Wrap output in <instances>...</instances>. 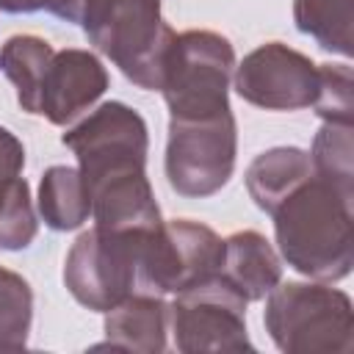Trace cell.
I'll list each match as a JSON object with an SVG mask.
<instances>
[{"mask_svg": "<svg viewBox=\"0 0 354 354\" xmlns=\"http://www.w3.org/2000/svg\"><path fill=\"white\" fill-rule=\"evenodd\" d=\"M282 257L313 279H343L354 263L351 199L315 171L271 210Z\"/></svg>", "mask_w": 354, "mask_h": 354, "instance_id": "cell-1", "label": "cell"}, {"mask_svg": "<svg viewBox=\"0 0 354 354\" xmlns=\"http://www.w3.org/2000/svg\"><path fill=\"white\" fill-rule=\"evenodd\" d=\"M77 22L130 83L147 91L160 86L163 53L174 36L160 0H80Z\"/></svg>", "mask_w": 354, "mask_h": 354, "instance_id": "cell-2", "label": "cell"}, {"mask_svg": "<svg viewBox=\"0 0 354 354\" xmlns=\"http://www.w3.org/2000/svg\"><path fill=\"white\" fill-rule=\"evenodd\" d=\"M266 329L285 354H351L354 310L351 299L326 285L285 282L268 290Z\"/></svg>", "mask_w": 354, "mask_h": 354, "instance_id": "cell-3", "label": "cell"}, {"mask_svg": "<svg viewBox=\"0 0 354 354\" xmlns=\"http://www.w3.org/2000/svg\"><path fill=\"white\" fill-rule=\"evenodd\" d=\"M235 66L232 44L216 30L174 33L160 69V91L171 119L230 111L227 88Z\"/></svg>", "mask_w": 354, "mask_h": 354, "instance_id": "cell-4", "label": "cell"}, {"mask_svg": "<svg viewBox=\"0 0 354 354\" xmlns=\"http://www.w3.org/2000/svg\"><path fill=\"white\" fill-rule=\"evenodd\" d=\"M77 158V171L91 194L100 185L144 174L147 122L124 102H105L61 138Z\"/></svg>", "mask_w": 354, "mask_h": 354, "instance_id": "cell-5", "label": "cell"}, {"mask_svg": "<svg viewBox=\"0 0 354 354\" xmlns=\"http://www.w3.org/2000/svg\"><path fill=\"white\" fill-rule=\"evenodd\" d=\"M235 144L232 111L171 119L166 141L169 185L191 199L221 191L235 169Z\"/></svg>", "mask_w": 354, "mask_h": 354, "instance_id": "cell-6", "label": "cell"}, {"mask_svg": "<svg viewBox=\"0 0 354 354\" xmlns=\"http://www.w3.org/2000/svg\"><path fill=\"white\" fill-rule=\"evenodd\" d=\"M152 232L127 235L105 232L100 227L83 232L72 243L64 263L66 290L88 310L108 313L111 307H116L122 299L136 293L141 252Z\"/></svg>", "mask_w": 354, "mask_h": 354, "instance_id": "cell-7", "label": "cell"}, {"mask_svg": "<svg viewBox=\"0 0 354 354\" xmlns=\"http://www.w3.org/2000/svg\"><path fill=\"white\" fill-rule=\"evenodd\" d=\"M169 315L183 354L254 351L246 335V299L221 274L180 290Z\"/></svg>", "mask_w": 354, "mask_h": 354, "instance_id": "cell-8", "label": "cell"}, {"mask_svg": "<svg viewBox=\"0 0 354 354\" xmlns=\"http://www.w3.org/2000/svg\"><path fill=\"white\" fill-rule=\"evenodd\" d=\"M224 241L205 224L177 218L160 224L141 252L136 290L141 293H180L221 271Z\"/></svg>", "mask_w": 354, "mask_h": 354, "instance_id": "cell-9", "label": "cell"}, {"mask_svg": "<svg viewBox=\"0 0 354 354\" xmlns=\"http://www.w3.org/2000/svg\"><path fill=\"white\" fill-rule=\"evenodd\" d=\"M235 91L249 105L266 111L310 108L318 97V66L288 44L268 41L241 61Z\"/></svg>", "mask_w": 354, "mask_h": 354, "instance_id": "cell-10", "label": "cell"}, {"mask_svg": "<svg viewBox=\"0 0 354 354\" xmlns=\"http://www.w3.org/2000/svg\"><path fill=\"white\" fill-rule=\"evenodd\" d=\"M108 88V72L102 61L88 50H61L53 53L39 97L36 116L53 124H69L83 111H88Z\"/></svg>", "mask_w": 354, "mask_h": 354, "instance_id": "cell-11", "label": "cell"}, {"mask_svg": "<svg viewBox=\"0 0 354 354\" xmlns=\"http://www.w3.org/2000/svg\"><path fill=\"white\" fill-rule=\"evenodd\" d=\"M25 149L14 133L0 127V249L17 252L36 238L30 188L22 180Z\"/></svg>", "mask_w": 354, "mask_h": 354, "instance_id": "cell-12", "label": "cell"}, {"mask_svg": "<svg viewBox=\"0 0 354 354\" xmlns=\"http://www.w3.org/2000/svg\"><path fill=\"white\" fill-rule=\"evenodd\" d=\"M169 307L155 293H130L105 315V343L97 348L158 354L166 348Z\"/></svg>", "mask_w": 354, "mask_h": 354, "instance_id": "cell-13", "label": "cell"}, {"mask_svg": "<svg viewBox=\"0 0 354 354\" xmlns=\"http://www.w3.org/2000/svg\"><path fill=\"white\" fill-rule=\"evenodd\" d=\"M218 274L246 301H257L268 296L274 285H279L282 266H279L277 252L260 232L241 230L224 241V263Z\"/></svg>", "mask_w": 354, "mask_h": 354, "instance_id": "cell-14", "label": "cell"}, {"mask_svg": "<svg viewBox=\"0 0 354 354\" xmlns=\"http://www.w3.org/2000/svg\"><path fill=\"white\" fill-rule=\"evenodd\" d=\"M313 174L310 155L299 147H277L257 155L246 169V188L254 205L271 213L282 196Z\"/></svg>", "mask_w": 354, "mask_h": 354, "instance_id": "cell-15", "label": "cell"}, {"mask_svg": "<svg viewBox=\"0 0 354 354\" xmlns=\"http://www.w3.org/2000/svg\"><path fill=\"white\" fill-rule=\"evenodd\" d=\"M39 213L53 230H77L91 216L86 183L72 166H50L39 183Z\"/></svg>", "mask_w": 354, "mask_h": 354, "instance_id": "cell-16", "label": "cell"}, {"mask_svg": "<svg viewBox=\"0 0 354 354\" xmlns=\"http://www.w3.org/2000/svg\"><path fill=\"white\" fill-rule=\"evenodd\" d=\"M53 47L50 41L39 39V36H11L3 47H0V72L14 83L17 88V100L22 105V111L36 113V97H39V86L44 77V69L53 58Z\"/></svg>", "mask_w": 354, "mask_h": 354, "instance_id": "cell-17", "label": "cell"}, {"mask_svg": "<svg viewBox=\"0 0 354 354\" xmlns=\"http://www.w3.org/2000/svg\"><path fill=\"white\" fill-rule=\"evenodd\" d=\"M296 28L313 36L324 50L351 55V0H293Z\"/></svg>", "mask_w": 354, "mask_h": 354, "instance_id": "cell-18", "label": "cell"}, {"mask_svg": "<svg viewBox=\"0 0 354 354\" xmlns=\"http://www.w3.org/2000/svg\"><path fill=\"white\" fill-rule=\"evenodd\" d=\"M354 144H351V124H332L326 122L310 152L313 171L332 183L343 196H354Z\"/></svg>", "mask_w": 354, "mask_h": 354, "instance_id": "cell-19", "label": "cell"}, {"mask_svg": "<svg viewBox=\"0 0 354 354\" xmlns=\"http://www.w3.org/2000/svg\"><path fill=\"white\" fill-rule=\"evenodd\" d=\"M33 321V293L30 285L0 266V351L25 348Z\"/></svg>", "mask_w": 354, "mask_h": 354, "instance_id": "cell-20", "label": "cell"}, {"mask_svg": "<svg viewBox=\"0 0 354 354\" xmlns=\"http://www.w3.org/2000/svg\"><path fill=\"white\" fill-rule=\"evenodd\" d=\"M315 113L332 124H351V66L321 64L318 66V97L313 102Z\"/></svg>", "mask_w": 354, "mask_h": 354, "instance_id": "cell-21", "label": "cell"}, {"mask_svg": "<svg viewBox=\"0 0 354 354\" xmlns=\"http://www.w3.org/2000/svg\"><path fill=\"white\" fill-rule=\"evenodd\" d=\"M77 6H80V0H0V11H6V14L47 11L66 22H77Z\"/></svg>", "mask_w": 354, "mask_h": 354, "instance_id": "cell-22", "label": "cell"}]
</instances>
